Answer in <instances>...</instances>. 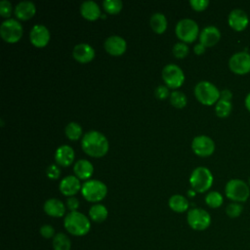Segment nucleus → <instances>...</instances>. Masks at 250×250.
<instances>
[{"label":"nucleus","mask_w":250,"mask_h":250,"mask_svg":"<svg viewBox=\"0 0 250 250\" xmlns=\"http://www.w3.org/2000/svg\"><path fill=\"white\" fill-rule=\"evenodd\" d=\"M81 147L84 152L92 157H102L108 150V142L104 135L99 131L87 132L81 140Z\"/></svg>","instance_id":"f257e3e1"},{"label":"nucleus","mask_w":250,"mask_h":250,"mask_svg":"<svg viewBox=\"0 0 250 250\" xmlns=\"http://www.w3.org/2000/svg\"><path fill=\"white\" fill-rule=\"evenodd\" d=\"M63 227L71 235L83 236L90 231L91 223L86 215L78 211H73L65 215Z\"/></svg>","instance_id":"f03ea898"},{"label":"nucleus","mask_w":250,"mask_h":250,"mask_svg":"<svg viewBox=\"0 0 250 250\" xmlns=\"http://www.w3.org/2000/svg\"><path fill=\"white\" fill-rule=\"evenodd\" d=\"M225 193L232 202H245L250 195L249 185L240 179L229 180L225 188Z\"/></svg>","instance_id":"7ed1b4c3"},{"label":"nucleus","mask_w":250,"mask_h":250,"mask_svg":"<svg viewBox=\"0 0 250 250\" xmlns=\"http://www.w3.org/2000/svg\"><path fill=\"white\" fill-rule=\"evenodd\" d=\"M189 184L194 191L204 192L211 188L213 184V175L206 167H196L190 174Z\"/></svg>","instance_id":"20e7f679"},{"label":"nucleus","mask_w":250,"mask_h":250,"mask_svg":"<svg viewBox=\"0 0 250 250\" xmlns=\"http://www.w3.org/2000/svg\"><path fill=\"white\" fill-rule=\"evenodd\" d=\"M194 95L198 102L205 105L216 104L220 100V91L209 81H200L194 88Z\"/></svg>","instance_id":"39448f33"},{"label":"nucleus","mask_w":250,"mask_h":250,"mask_svg":"<svg viewBox=\"0 0 250 250\" xmlns=\"http://www.w3.org/2000/svg\"><path fill=\"white\" fill-rule=\"evenodd\" d=\"M81 192L86 200L90 202H99L105 197L107 188L99 180H88L83 183Z\"/></svg>","instance_id":"423d86ee"},{"label":"nucleus","mask_w":250,"mask_h":250,"mask_svg":"<svg viewBox=\"0 0 250 250\" xmlns=\"http://www.w3.org/2000/svg\"><path fill=\"white\" fill-rule=\"evenodd\" d=\"M176 35L184 43L193 42L198 35V25L196 21L191 19H183L176 24Z\"/></svg>","instance_id":"0eeeda50"},{"label":"nucleus","mask_w":250,"mask_h":250,"mask_svg":"<svg viewBox=\"0 0 250 250\" xmlns=\"http://www.w3.org/2000/svg\"><path fill=\"white\" fill-rule=\"evenodd\" d=\"M187 221L192 229L201 231L208 229L211 225V216L202 208H192L188 212Z\"/></svg>","instance_id":"6e6552de"},{"label":"nucleus","mask_w":250,"mask_h":250,"mask_svg":"<svg viewBox=\"0 0 250 250\" xmlns=\"http://www.w3.org/2000/svg\"><path fill=\"white\" fill-rule=\"evenodd\" d=\"M22 25L15 19H8L0 25V35L2 39L9 43L18 42L22 35Z\"/></svg>","instance_id":"1a4fd4ad"},{"label":"nucleus","mask_w":250,"mask_h":250,"mask_svg":"<svg viewBox=\"0 0 250 250\" xmlns=\"http://www.w3.org/2000/svg\"><path fill=\"white\" fill-rule=\"evenodd\" d=\"M162 78L168 87L176 89L184 83L185 74L179 65L168 63L162 69Z\"/></svg>","instance_id":"9d476101"},{"label":"nucleus","mask_w":250,"mask_h":250,"mask_svg":"<svg viewBox=\"0 0 250 250\" xmlns=\"http://www.w3.org/2000/svg\"><path fill=\"white\" fill-rule=\"evenodd\" d=\"M229 67L233 73L239 75L250 72V54L245 51L234 53L229 60Z\"/></svg>","instance_id":"9b49d317"},{"label":"nucleus","mask_w":250,"mask_h":250,"mask_svg":"<svg viewBox=\"0 0 250 250\" xmlns=\"http://www.w3.org/2000/svg\"><path fill=\"white\" fill-rule=\"evenodd\" d=\"M191 148L195 154L198 156L206 157L211 155L215 150L214 141L205 135L196 136L191 143Z\"/></svg>","instance_id":"f8f14e48"},{"label":"nucleus","mask_w":250,"mask_h":250,"mask_svg":"<svg viewBox=\"0 0 250 250\" xmlns=\"http://www.w3.org/2000/svg\"><path fill=\"white\" fill-rule=\"evenodd\" d=\"M228 22L233 30L242 31L247 27L249 23V18L244 10L236 8L229 12L228 17Z\"/></svg>","instance_id":"ddd939ff"},{"label":"nucleus","mask_w":250,"mask_h":250,"mask_svg":"<svg viewBox=\"0 0 250 250\" xmlns=\"http://www.w3.org/2000/svg\"><path fill=\"white\" fill-rule=\"evenodd\" d=\"M30 42L38 48L46 46L50 40L49 29L43 24H35L29 32Z\"/></svg>","instance_id":"4468645a"},{"label":"nucleus","mask_w":250,"mask_h":250,"mask_svg":"<svg viewBox=\"0 0 250 250\" xmlns=\"http://www.w3.org/2000/svg\"><path fill=\"white\" fill-rule=\"evenodd\" d=\"M105 51L111 56H120L126 51V41L118 35H111L104 40Z\"/></svg>","instance_id":"2eb2a0df"},{"label":"nucleus","mask_w":250,"mask_h":250,"mask_svg":"<svg viewBox=\"0 0 250 250\" xmlns=\"http://www.w3.org/2000/svg\"><path fill=\"white\" fill-rule=\"evenodd\" d=\"M72 56L77 62L81 63H86L94 59L95 50L91 45L87 43H79L74 46Z\"/></svg>","instance_id":"dca6fc26"},{"label":"nucleus","mask_w":250,"mask_h":250,"mask_svg":"<svg viewBox=\"0 0 250 250\" xmlns=\"http://www.w3.org/2000/svg\"><path fill=\"white\" fill-rule=\"evenodd\" d=\"M81 185L76 176H66L60 182V191L68 197L73 196L78 192L79 189H81Z\"/></svg>","instance_id":"f3484780"},{"label":"nucleus","mask_w":250,"mask_h":250,"mask_svg":"<svg viewBox=\"0 0 250 250\" xmlns=\"http://www.w3.org/2000/svg\"><path fill=\"white\" fill-rule=\"evenodd\" d=\"M221 38V32L218 27L214 25H208L204 27L199 34V41L205 47H212L219 42Z\"/></svg>","instance_id":"a211bd4d"},{"label":"nucleus","mask_w":250,"mask_h":250,"mask_svg":"<svg viewBox=\"0 0 250 250\" xmlns=\"http://www.w3.org/2000/svg\"><path fill=\"white\" fill-rule=\"evenodd\" d=\"M74 159V150L67 145L60 146L55 152V160L61 166H69Z\"/></svg>","instance_id":"6ab92c4d"},{"label":"nucleus","mask_w":250,"mask_h":250,"mask_svg":"<svg viewBox=\"0 0 250 250\" xmlns=\"http://www.w3.org/2000/svg\"><path fill=\"white\" fill-rule=\"evenodd\" d=\"M43 209L48 216L54 218H61L65 213V205L58 198H50L46 200Z\"/></svg>","instance_id":"aec40b11"},{"label":"nucleus","mask_w":250,"mask_h":250,"mask_svg":"<svg viewBox=\"0 0 250 250\" xmlns=\"http://www.w3.org/2000/svg\"><path fill=\"white\" fill-rule=\"evenodd\" d=\"M36 8L33 2L31 1H21L17 4L15 8V15L18 19L26 21L34 16Z\"/></svg>","instance_id":"412c9836"},{"label":"nucleus","mask_w":250,"mask_h":250,"mask_svg":"<svg viewBox=\"0 0 250 250\" xmlns=\"http://www.w3.org/2000/svg\"><path fill=\"white\" fill-rule=\"evenodd\" d=\"M80 13L86 20L95 21L101 16V9L96 2L88 0L81 3Z\"/></svg>","instance_id":"4be33fe9"},{"label":"nucleus","mask_w":250,"mask_h":250,"mask_svg":"<svg viewBox=\"0 0 250 250\" xmlns=\"http://www.w3.org/2000/svg\"><path fill=\"white\" fill-rule=\"evenodd\" d=\"M73 171L75 176L78 179L81 180H86L89 179L94 171V167L92 165V163L87 160V159H79L78 161L75 162L74 167H73Z\"/></svg>","instance_id":"5701e85b"},{"label":"nucleus","mask_w":250,"mask_h":250,"mask_svg":"<svg viewBox=\"0 0 250 250\" xmlns=\"http://www.w3.org/2000/svg\"><path fill=\"white\" fill-rule=\"evenodd\" d=\"M169 207L177 213H183L188 210L189 203L188 199L181 194H174L169 198Z\"/></svg>","instance_id":"b1692460"},{"label":"nucleus","mask_w":250,"mask_h":250,"mask_svg":"<svg viewBox=\"0 0 250 250\" xmlns=\"http://www.w3.org/2000/svg\"><path fill=\"white\" fill-rule=\"evenodd\" d=\"M108 211L103 204H94L89 209V217L95 223H102L107 218Z\"/></svg>","instance_id":"393cba45"},{"label":"nucleus","mask_w":250,"mask_h":250,"mask_svg":"<svg viewBox=\"0 0 250 250\" xmlns=\"http://www.w3.org/2000/svg\"><path fill=\"white\" fill-rule=\"evenodd\" d=\"M149 23L152 30L158 34L163 33L167 27V20L161 13H154L149 19Z\"/></svg>","instance_id":"a878e982"},{"label":"nucleus","mask_w":250,"mask_h":250,"mask_svg":"<svg viewBox=\"0 0 250 250\" xmlns=\"http://www.w3.org/2000/svg\"><path fill=\"white\" fill-rule=\"evenodd\" d=\"M54 250H71V240L63 232H58L52 239Z\"/></svg>","instance_id":"bb28decb"},{"label":"nucleus","mask_w":250,"mask_h":250,"mask_svg":"<svg viewBox=\"0 0 250 250\" xmlns=\"http://www.w3.org/2000/svg\"><path fill=\"white\" fill-rule=\"evenodd\" d=\"M232 109V104L230 102L228 101H224V100H219L216 103L215 105V112L217 114V116L221 117V118H226L228 117Z\"/></svg>","instance_id":"cd10ccee"},{"label":"nucleus","mask_w":250,"mask_h":250,"mask_svg":"<svg viewBox=\"0 0 250 250\" xmlns=\"http://www.w3.org/2000/svg\"><path fill=\"white\" fill-rule=\"evenodd\" d=\"M66 137L71 141L78 140L82 135V128L76 122H69L64 129Z\"/></svg>","instance_id":"c85d7f7f"},{"label":"nucleus","mask_w":250,"mask_h":250,"mask_svg":"<svg viewBox=\"0 0 250 250\" xmlns=\"http://www.w3.org/2000/svg\"><path fill=\"white\" fill-rule=\"evenodd\" d=\"M205 202L210 208H219L223 204L224 198L219 191L213 190L207 193L205 196Z\"/></svg>","instance_id":"c756f323"},{"label":"nucleus","mask_w":250,"mask_h":250,"mask_svg":"<svg viewBox=\"0 0 250 250\" xmlns=\"http://www.w3.org/2000/svg\"><path fill=\"white\" fill-rule=\"evenodd\" d=\"M187 97L181 91H174L170 94V103L177 108H182L187 104Z\"/></svg>","instance_id":"7c9ffc66"},{"label":"nucleus","mask_w":250,"mask_h":250,"mask_svg":"<svg viewBox=\"0 0 250 250\" xmlns=\"http://www.w3.org/2000/svg\"><path fill=\"white\" fill-rule=\"evenodd\" d=\"M122 1L120 0H104L103 1V7L105 12L109 14H117L122 9Z\"/></svg>","instance_id":"2f4dec72"},{"label":"nucleus","mask_w":250,"mask_h":250,"mask_svg":"<svg viewBox=\"0 0 250 250\" xmlns=\"http://www.w3.org/2000/svg\"><path fill=\"white\" fill-rule=\"evenodd\" d=\"M242 212H243V206L241 203H238V202H231L226 207V214L232 219L239 217Z\"/></svg>","instance_id":"473e14b6"},{"label":"nucleus","mask_w":250,"mask_h":250,"mask_svg":"<svg viewBox=\"0 0 250 250\" xmlns=\"http://www.w3.org/2000/svg\"><path fill=\"white\" fill-rule=\"evenodd\" d=\"M172 51H173V54L176 58L182 59V58H185L188 55V47L184 42H178L174 45Z\"/></svg>","instance_id":"72a5a7b5"},{"label":"nucleus","mask_w":250,"mask_h":250,"mask_svg":"<svg viewBox=\"0 0 250 250\" xmlns=\"http://www.w3.org/2000/svg\"><path fill=\"white\" fill-rule=\"evenodd\" d=\"M39 232L44 238H47V239H49V238L53 239V237L56 235L55 229L53 228V226L48 225V224H45V225L41 226V228L39 229Z\"/></svg>","instance_id":"f704fd0d"},{"label":"nucleus","mask_w":250,"mask_h":250,"mask_svg":"<svg viewBox=\"0 0 250 250\" xmlns=\"http://www.w3.org/2000/svg\"><path fill=\"white\" fill-rule=\"evenodd\" d=\"M12 13V5L7 0H2L0 2V14L4 18H8Z\"/></svg>","instance_id":"c9c22d12"},{"label":"nucleus","mask_w":250,"mask_h":250,"mask_svg":"<svg viewBox=\"0 0 250 250\" xmlns=\"http://www.w3.org/2000/svg\"><path fill=\"white\" fill-rule=\"evenodd\" d=\"M189 4L192 7V9L195 11H203L208 7L209 1L208 0H190Z\"/></svg>","instance_id":"e433bc0d"},{"label":"nucleus","mask_w":250,"mask_h":250,"mask_svg":"<svg viewBox=\"0 0 250 250\" xmlns=\"http://www.w3.org/2000/svg\"><path fill=\"white\" fill-rule=\"evenodd\" d=\"M46 174L50 179H58L60 177L61 171L56 164H50L46 169Z\"/></svg>","instance_id":"4c0bfd02"},{"label":"nucleus","mask_w":250,"mask_h":250,"mask_svg":"<svg viewBox=\"0 0 250 250\" xmlns=\"http://www.w3.org/2000/svg\"><path fill=\"white\" fill-rule=\"evenodd\" d=\"M154 94H155V97L158 98V99H160V100H163V99L167 98L168 96H170L168 88H167L166 86H164V85H159V86L155 89Z\"/></svg>","instance_id":"58836bf2"},{"label":"nucleus","mask_w":250,"mask_h":250,"mask_svg":"<svg viewBox=\"0 0 250 250\" xmlns=\"http://www.w3.org/2000/svg\"><path fill=\"white\" fill-rule=\"evenodd\" d=\"M66 207L70 210V212H73V211H76L79 207V200L74 197V196H70V197H67L66 199Z\"/></svg>","instance_id":"ea45409f"},{"label":"nucleus","mask_w":250,"mask_h":250,"mask_svg":"<svg viewBox=\"0 0 250 250\" xmlns=\"http://www.w3.org/2000/svg\"><path fill=\"white\" fill-rule=\"evenodd\" d=\"M231 98H232V93H231L230 90L225 89V90H223V91L220 92V99H221V100L230 102Z\"/></svg>","instance_id":"a19ab883"},{"label":"nucleus","mask_w":250,"mask_h":250,"mask_svg":"<svg viewBox=\"0 0 250 250\" xmlns=\"http://www.w3.org/2000/svg\"><path fill=\"white\" fill-rule=\"evenodd\" d=\"M205 49H206V47L203 44H201L200 42L193 47V51L196 55H202L205 52Z\"/></svg>","instance_id":"79ce46f5"},{"label":"nucleus","mask_w":250,"mask_h":250,"mask_svg":"<svg viewBox=\"0 0 250 250\" xmlns=\"http://www.w3.org/2000/svg\"><path fill=\"white\" fill-rule=\"evenodd\" d=\"M244 104H245V106L246 108L250 111V92L247 94V96L245 97V101H244Z\"/></svg>","instance_id":"37998d69"},{"label":"nucleus","mask_w":250,"mask_h":250,"mask_svg":"<svg viewBox=\"0 0 250 250\" xmlns=\"http://www.w3.org/2000/svg\"><path fill=\"white\" fill-rule=\"evenodd\" d=\"M188 193L189 194V196H194V194H195V191L191 188V189H189V190H188Z\"/></svg>","instance_id":"c03bdc74"},{"label":"nucleus","mask_w":250,"mask_h":250,"mask_svg":"<svg viewBox=\"0 0 250 250\" xmlns=\"http://www.w3.org/2000/svg\"><path fill=\"white\" fill-rule=\"evenodd\" d=\"M248 183H249V187H250V177H249V180H248Z\"/></svg>","instance_id":"a18cd8bd"}]
</instances>
